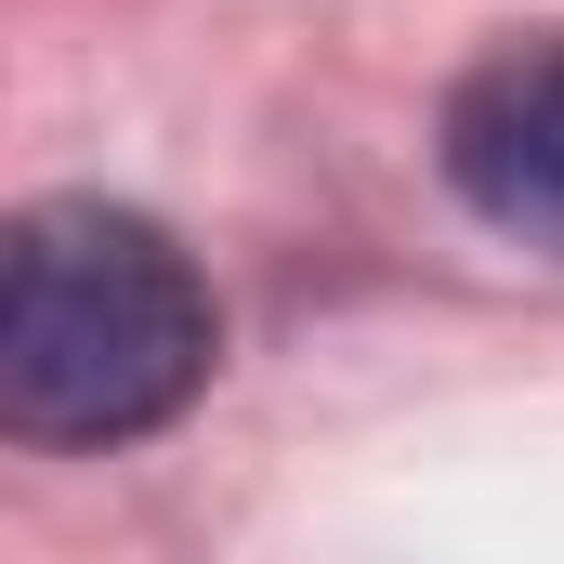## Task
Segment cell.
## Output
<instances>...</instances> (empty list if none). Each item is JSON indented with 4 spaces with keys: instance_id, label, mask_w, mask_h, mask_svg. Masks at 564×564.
<instances>
[{
    "instance_id": "1",
    "label": "cell",
    "mask_w": 564,
    "mask_h": 564,
    "mask_svg": "<svg viewBox=\"0 0 564 564\" xmlns=\"http://www.w3.org/2000/svg\"><path fill=\"white\" fill-rule=\"evenodd\" d=\"M224 315L171 224L119 197H26L0 210V433L93 459L144 446L210 394Z\"/></svg>"
},
{
    "instance_id": "2",
    "label": "cell",
    "mask_w": 564,
    "mask_h": 564,
    "mask_svg": "<svg viewBox=\"0 0 564 564\" xmlns=\"http://www.w3.org/2000/svg\"><path fill=\"white\" fill-rule=\"evenodd\" d=\"M433 171L486 237L564 263V26L499 40L486 66H459V93L433 119Z\"/></svg>"
}]
</instances>
